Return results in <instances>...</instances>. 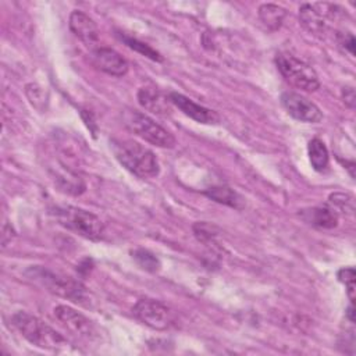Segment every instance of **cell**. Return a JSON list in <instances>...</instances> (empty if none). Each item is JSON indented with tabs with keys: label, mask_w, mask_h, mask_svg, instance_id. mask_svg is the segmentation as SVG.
I'll return each instance as SVG.
<instances>
[{
	"label": "cell",
	"mask_w": 356,
	"mask_h": 356,
	"mask_svg": "<svg viewBox=\"0 0 356 356\" xmlns=\"http://www.w3.org/2000/svg\"><path fill=\"white\" fill-rule=\"evenodd\" d=\"M168 96H170L171 103L178 110H181L185 115H188L189 118H192L200 124H209V125L218 124L220 117L216 111L195 103L193 100H191L189 97H186L178 92H171Z\"/></svg>",
	"instance_id": "cell-12"
},
{
	"label": "cell",
	"mask_w": 356,
	"mask_h": 356,
	"mask_svg": "<svg viewBox=\"0 0 356 356\" xmlns=\"http://www.w3.org/2000/svg\"><path fill=\"white\" fill-rule=\"evenodd\" d=\"M302 217L312 225L331 229L338 225V213L335 209L328 206H320V207H312L309 210L300 211Z\"/></svg>",
	"instance_id": "cell-15"
},
{
	"label": "cell",
	"mask_w": 356,
	"mask_h": 356,
	"mask_svg": "<svg viewBox=\"0 0 356 356\" xmlns=\"http://www.w3.org/2000/svg\"><path fill=\"white\" fill-rule=\"evenodd\" d=\"M122 120L125 127L132 134L142 138L143 140L157 147H167V149L174 147L175 138L171 135V132H168L165 128L159 125L149 115L138 110H125L122 113Z\"/></svg>",
	"instance_id": "cell-4"
},
{
	"label": "cell",
	"mask_w": 356,
	"mask_h": 356,
	"mask_svg": "<svg viewBox=\"0 0 356 356\" xmlns=\"http://www.w3.org/2000/svg\"><path fill=\"white\" fill-rule=\"evenodd\" d=\"M281 103L286 113L298 121L317 124L323 120L321 110L307 97L295 92H284L281 95Z\"/></svg>",
	"instance_id": "cell-9"
},
{
	"label": "cell",
	"mask_w": 356,
	"mask_h": 356,
	"mask_svg": "<svg viewBox=\"0 0 356 356\" xmlns=\"http://www.w3.org/2000/svg\"><path fill=\"white\" fill-rule=\"evenodd\" d=\"M275 65L284 79L296 89L314 92L320 88V81L316 71L295 56L289 53H278L275 56Z\"/></svg>",
	"instance_id": "cell-5"
},
{
	"label": "cell",
	"mask_w": 356,
	"mask_h": 356,
	"mask_svg": "<svg viewBox=\"0 0 356 356\" xmlns=\"http://www.w3.org/2000/svg\"><path fill=\"white\" fill-rule=\"evenodd\" d=\"M337 40L338 44L342 46L345 50H348L352 56L355 54V38L349 32H337Z\"/></svg>",
	"instance_id": "cell-25"
},
{
	"label": "cell",
	"mask_w": 356,
	"mask_h": 356,
	"mask_svg": "<svg viewBox=\"0 0 356 356\" xmlns=\"http://www.w3.org/2000/svg\"><path fill=\"white\" fill-rule=\"evenodd\" d=\"M14 234H15V232H14L13 227H11L10 224H4V227H3V234H1V245H3V248H6L8 242H11Z\"/></svg>",
	"instance_id": "cell-27"
},
{
	"label": "cell",
	"mask_w": 356,
	"mask_h": 356,
	"mask_svg": "<svg viewBox=\"0 0 356 356\" xmlns=\"http://www.w3.org/2000/svg\"><path fill=\"white\" fill-rule=\"evenodd\" d=\"M307 153L310 164L316 171H324L328 167L330 154L325 143L321 139L313 138L307 145Z\"/></svg>",
	"instance_id": "cell-18"
},
{
	"label": "cell",
	"mask_w": 356,
	"mask_h": 356,
	"mask_svg": "<svg viewBox=\"0 0 356 356\" xmlns=\"http://www.w3.org/2000/svg\"><path fill=\"white\" fill-rule=\"evenodd\" d=\"M57 220L70 231L89 241H99L104 232V224L93 213L79 207H63L56 210Z\"/></svg>",
	"instance_id": "cell-6"
},
{
	"label": "cell",
	"mask_w": 356,
	"mask_h": 356,
	"mask_svg": "<svg viewBox=\"0 0 356 356\" xmlns=\"http://www.w3.org/2000/svg\"><path fill=\"white\" fill-rule=\"evenodd\" d=\"M11 321L19 334L35 346L58 350L67 345V339L61 334L29 313L17 312Z\"/></svg>",
	"instance_id": "cell-2"
},
{
	"label": "cell",
	"mask_w": 356,
	"mask_h": 356,
	"mask_svg": "<svg viewBox=\"0 0 356 356\" xmlns=\"http://www.w3.org/2000/svg\"><path fill=\"white\" fill-rule=\"evenodd\" d=\"M342 100L345 103V106H348L349 108H355L356 104V96H355V89L352 86H345L342 88Z\"/></svg>",
	"instance_id": "cell-26"
},
{
	"label": "cell",
	"mask_w": 356,
	"mask_h": 356,
	"mask_svg": "<svg viewBox=\"0 0 356 356\" xmlns=\"http://www.w3.org/2000/svg\"><path fill=\"white\" fill-rule=\"evenodd\" d=\"M346 316H348V318H349L350 323H355V317H353V303L349 305V307H348V310H346Z\"/></svg>",
	"instance_id": "cell-28"
},
{
	"label": "cell",
	"mask_w": 356,
	"mask_h": 356,
	"mask_svg": "<svg viewBox=\"0 0 356 356\" xmlns=\"http://www.w3.org/2000/svg\"><path fill=\"white\" fill-rule=\"evenodd\" d=\"M337 277L346 286L349 300H350V303H353V299H355V268L353 267L341 268L338 271Z\"/></svg>",
	"instance_id": "cell-22"
},
{
	"label": "cell",
	"mask_w": 356,
	"mask_h": 356,
	"mask_svg": "<svg viewBox=\"0 0 356 356\" xmlns=\"http://www.w3.org/2000/svg\"><path fill=\"white\" fill-rule=\"evenodd\" d=\"M26 275L33 281H36L38 284H40L42 286H44L51 293L70 299L75 303L86 305L85 303V300H88L86 288L79 281L74 280L70 275L54 273L40 266L31 267L26 271Z\"/></svg>",
	"instance_id": "cell-3"
},
{
	"label": "cell",
	"mask_w": 356,
	"mask_h": 356,
	"mask_svg": "<svg viewBox=\"0 0 356 356\" xmlns=\"http://www.w3.org/2000/svg\"><path fill=\"white\" fill-rule=\"evenodd\" d=\"M132 257L135 259V261L146 271H150V273H154L159 270L160 267V263H159V259L150 253L149 250H145V249H136L132 252Z\"/></svg>",
	"instance_id": "cell-20"
},
{
	"label": "cell",
	"mask_w": 356,
	"mask_h": 356,
	"mask_svg": "<svg viewBox=\"0 0 356 356\" xmlns=\"http://www.w3.org/2000/svg\"><path fill=\"white\" fill-rule=\"evenodd\" d=\"M92 63L100 71L113 75L124 76L128 72L127 60L110 47H96L92 50Z\"/></svg>",
	"instance_id": "cell-11"
},
{
	"label": "cell",
	"mask_w": 356,
	"mask_h": 356,
	"mask_svg": "<svg viewBox=\"0 0 356 356\" xmlns=\"http://www.w3.org/2000/svg\"><path fill=\"white\" fill-rule=\"evenodd\" d=\"M330 203L332 204V209L337 207V210L348 213V214H353L355 211V199L352 195L349 193H332L330 195Z\"/></svg>",
	"instance_id": "cell-21"
},
{
	"label": "cell",
	"mask_w": 356,
	"mask_h": 356,
	"mask_svg": "<svg viewBox=\"0 0 356 356\" xmlns=\"http://www.w3.org/2000/svg\"><path fill=\"white\" fill-rule=\"evenodd\" d=\"M286 17V10L281 6L266 3L259 7V18L270 31H277L281 28Z\"/></svg>",
	"instance_id": "cell-16"
},
{
	"label": "cell",
	"mask_w": 356,
	"mask_h": 356,
	"mask_svg": "<svg viewBox=\"0 0 356 356\" xmlns=\"http://www.w3.org/2000/svg\"><path fill=\"white\" fill-rule=\"evenodd\" d=\"M193 234L197 238V241L203 242V243H214L216 239V232H214V227L207 224V222H196L193 225Z\"/></svg>",
	"instance_id": "cell-23"
},
{
	"label": "cell",
	"mask_w": 356,
	"mask_h": 356,
	"mask_svg": "<svg viewBox=\"0 0 356 356\" xmlns=\"http://www.w3.org/2000/svg\"><path fill=\"white\" fill-rule=\"evenodd\" d=\"M70 29L85 44L92 46L99 40V29L95 21L85 13L75 10L70 14Z\"/></svg>",
	"instance_id": "cell-13"
},
{
	"label": "cell",
	"mask_w": 356,
	"mask_h": 356,
	"mask_svg": "<svg viewBox=\"0 0 356 356\" xmlns=\"http://www.w3.org/2000/svg\"><path fill=\"white\" fill-rule=\"evenodd\" d=\"M113 152L117 160L139 178H153L160 172L154 153L135 140H113Z\"/></svg>",
	"instance_id": "cell-1"
},
{
	"label": "cell",
	"mask_w": 356,
	"mask_h": 356,
	"mask_svg": "<svg viewBox=\"0 0 356 356\" xmlns=\"http://www.w3.org/2000/svg\"><path fill=\"white\" fill-rule=\"evenodd\" d=\"M54 317L67 332L76 338H90L93 335L92 323L82 313L67 305H58L54 309Z\"/></svg>",
	"instance_id": "cell-10"
},
{
	"label": "cell",
	"mask_w": 356,
	"mask_h": 356,
	"mask_svg": "<svg viewBox=\"0 0 356 356\" xmlns=\"http://www.w3.org/2000/svg\"><path fill=\"white\" fill-rule=\"evenodd\" d=\"M138 102L139 104L159 115H167L171 113V100L170 96L160 92L153 86H143L138 90Z\"/></svg>",
	"instance_id": "cell-14"
},
{
	"label": "cell",
	"mask_w": 356,
	"mask_h": 356,
	"mask_svg": "<svg viewBox=\"0 0 356 356\" xmlns=\"http://www.w3.org/2000/svg\"><path fill=\"white\" fill-rule=\"evenodd\" d=\"M204 195L217 203H222L234 209L243 207L242 196L228 186H211L204 192Z\"/></svg>",
	"instance_id": "cell-17"
},
{
	"label": "cell",
	"mask_w": 356,
	"mask_h": 356,
	"mask_svg": "<svg viewBox=\"0 0 356 356\" xmlns=\"http://www.w3.org/2000/svg\"><path fill=\"white\" fill-rule=\"evenodd\" d=\"M120 39L129 49H132V50H135V51H138V53H140V54H143V56H146V57H149V58H152L154 61H161L163 60V57L156 50H153L149 44H146V43H143V42H140V40H138L135 38H131V36L120 33Z\"/></svg>",
	"instance_id": "cell-19"
},
{
	"label": "cell",
	"mask_w": 356,
	"mask_h": 356,
	"mask_svg": "<svg viewBox=\"0 0 356 356\" xmlns=\"http://www.w3.org/2000/svg\"><path fill=\"white\" fill-rule=\"evenodd\" d=\"M343 11L330 3H314V4H302L299 8V19L306 31L313 35H323L327 31L328 21L337 19Z\"/></svg>",
	"instance_id": "cell-7"
},
{
	"label": "cell",
	"mask_w": 356,
	"mask_h": 356,
	"mask_svg": "<svg viewBox=\"0 0 356 356\" xmlns=\"http://www.w3.org/2000/svg\"><path fill=\"white\" fill-rule=\"evenodd\" d=\"M25 93H26L29 102H31L36 108H39V110L43 108L44 102H46V96H44V92H43V89H42L40 86H38V85H35V83H29V85H26V88H25Z\"/></svg>",
	"instance_id": "cell-24"
},
{
	"label": "cell",
	"mask_w": 356,
	"mask_h": 356,
	"mask_svg": "<svg viewBox=\"0 0 356 356\" xmlns=\"http://www.w3.org/2000/svg\"><path fill=\"white\" fill-rule=\"evenodd\" d=\"M132 313L145 325L157 331L170 328L174 321L170 307L154 299H139L132 307Z\"/></svg>",
	"instance_id": "cell-8"
}]
</instances>
